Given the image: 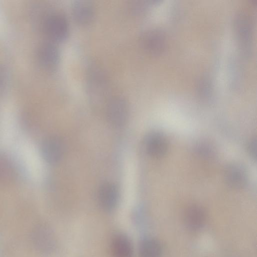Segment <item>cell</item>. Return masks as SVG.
Returning a JSON list of instances; mask_svg holds the SVG:
<instances>
[{
  "label": "cell",
  "instance_id": "6da1fadb",
  "mask_svg": "<svg viewBox=\"0 0 257 257\" xmlns=\"http://www.w3.org/2000/svg\"><path fill=\"white\" fill-rule=\"evenodd\" d=\"M108 87L104 72L97 66H91L87 75V92L93 105L105 107L110 98L108 97Z\"/></svg>",
  "mask_w": 257,
  "mask_h": 257
},
{
  "label": "cell",
  "instance_id": "7a4b0ae2",
  "mask_svg": "<svg viewBox=\"0 0 257 257\" xmlns=\"http://www.w3.org/2000/svg\"><path fill=\"white\" fill-rule=\"evenodd\" d=\"M234 26L238 43L241 52L249 57L251 52L252 27L250 16L240 11L235 16Z\"/></svg>",
  "mask_w": 257,
  "mask_h": 257
},
{
  "label": "cell",
  "instance_id": "3957f363",
  "mask_svg": "<svg viewBox=\"0 0 257 257\" xmlns=\"http://www.w3.org/2000/svg\"><path fill=\"white\" fill-rule=\"evenodd\" d=\"M104 108L107 119L112 126L121 127L126 122L128 106L123 97L118 96L110 97Z\"/></svg>",
  "mask_w": 257,
  "mask_h": 257
},
{
  "label": "cell",
  "instance_id": "277c9868",
  "mask_svg": "<svg viewBox=\"0 0 257 257\" xmlns=\"http://www.w3.org/2000/svg\"><path fill=\"white\" fill-rule=\"evenodd\" d=\"M44 29L47 35L54 42H63L68 37L69 24L62 14L49 15L45 20Z\"/></svg>",
  "mask_w": 257,
  "mask_h": 257
},
{
  "label": "cell",
  "instance_id": "5b68a950",
  "mask_svg": "<svg viewBox=\"0 0 257 257\" xmlns=\"http://www.w3.org/2000/svg\"><path fill=\"white\" fill-rule=\"evenodd\" d=\"M141 44L149 54L153 56H160L166 49V37L161 30L153 28L146 31L143 34Z\"/></svg>",
  "mask_w": 257,
  "mask_h": 257
},
{
  "label": "cell",
  "instance_id": "8992f818",
  "mask_svg": "<svg viewBox=\"0 0 257 257\" xmlns=\"http://www.w3.org/2000/svg\"><path fill=\"white\" fill-rule=\"evenodd\" d=\"M64 152V144L59 136L52 135L47 137L41 146V153L48 163L55 164L61 159Z\"/></svg>",
  "mask_w": 257,
  "mask_h": 257
},
{
  "label": "cell",
  "instance_id": "52a82bcc",
  "mask_svg": "<svg viewBox=\"0 0 257 257\" xmlns=\"http://www.w3.org/2000/svg\"><path fill=\"white\" fill-rule=\"evenodd\" d=\"M32 238L35 248L41 253H50L54 248V236L46 225L40 224L36 226L33 230Z\"/></svg>",
  "mask_w": 257,
  "mask_h": 257
},
{
  "label": "cell",
  "instance_id": "ba28073f",
  "mask_svg": "<svg viewBox=\"0 0 257 257\" xmlns=\"http://www.w3.org/2000/svg\"><path fill=\"white\" fill-rule=\"evenodd\" d=\"M145 147L152 157L160 158L164 156L168 149V144L165 136L159 132H151L146 137Z\"/></svg>",
  "mask_w": 257,
  "mask_h": 257
},
{
  "label": "cell",
  "instance_id": "9c48e42d",
  "mask_svg": "<svg viewBox=\"0 0 257 257\" xmlns=\"http://www.w3.org/2000/svg\"><path fill=\"white\" fill-rule=\"evenodd\" d=\"M38 58L44 68L53 70L57 67L59 63L60 52L54 42H46L39 49Z\"/></svg>",
  "mask_w": 257,
  "mask_h": 257
},
{
  "label": "cell",
  "instance_id": "30bf717a",
  "mask_svg": "<svg viewBox=\"0 0 257 257\" xmlns=\"http://www.w3.org/2000/svg\"><path fill=\"white\" fill-rule=\"evenodd\" d=\"M247 174L246 170L240 164H229L224 171V179L230 187L240 189L245 186L247 182Z\"/></svg>",
  "mask_w": 257,
  "mask_h": 257
},
{
  "label": "cell",
  "instance_id": "8fae6325",
  "mask_svg": "<svg viewBox=\"0 0 257 257\" xmlns=\"http://www.w3.org/2000/svg\"><path fill=\"white\" fill-rule=\"evenodd\" d=\"M73 17L79 25L90 24L94 17V10L92 4L87 1H76L72 7Z\"/></svg>",
  "mask_w": 257,
  "mask_h": 257
},
{
  "label": "cell",
  "instance_id": "7c38bea8",
  "mask_svg": "<svg viewBox=\"0 0 257 257\" xmlns=\"http://www.w3.org/2000/svg\"><path fill=\"white\" fill-rule=\"evenodd\" d=\"M118 190L114 184L106 183L100 187L98 193L99 203L106 211H111L116 206L118 201Z\"/></svg>",
  "mask_w": 257,
  "mask_h": 257
},
{
  "label": "cell",
  "instance_id": "4fadbf2b",
  "mask_svg": "<svg viewBox=\"0 0 257 257\" xmlns=\"http://www.w3.org/2000/svg\"><path fill=\"white\" fill-rule=\"evenodd\" d=\"M205 219L204 209L198 205L189 207L185 211L184 220L187 226L191 229H197L202 227Z\"/></svg>",
  "mask_w": 257,
  "mask_h": 257
},
{
  "label": "cell",
  "instance_id": "5bb4252c",
  "mask_svg": "<svg viewBox=\"0 0 257 257\" xmlns=\"http://www.w3.org/2000/svg\"><path fill=\"white\" fill-rule=\"evenodd\" d=\"M113 257H133V248L130 239L123 234L116 235L112 242Z\"/></svg>",
  "mask_w": 257,
  "mask_h": 257
},
{
  "label": "cell",
  "instance_id": "9a60e30c",
  "mask_svg": "<svg viewBox=\"0 0 257 257\" xmlns=\"http://www.w3.org/2000/svg\"><path fill=\"white\" fill-rule=\"evenodd\" d=\"M162 248L160 243L152 238L144 239L140 246L141 257H161Z\"/></svg>",
  "mask_w": 257,
  "mask_h": 257
},
{
  "label": "cell",
  "instance_id": "2e32d148",
  "mask_svg": "<svg viewBox=\"0 0 257 257\" xmlns=\"http://www.w3.org/2000/svg\"><path fill=\"white\" fill-rule=\"evenodd\" d=\"M14 167L10 160L0 153V183L10 182L14 177Z\"/></svg>",
  "mask_w": 257,
  "mask_h": 257
},
{
  "label": "cell",
  "instance_id": "e0dca14e",
  "mask_svg": "<svg viewBox=\"0 0 257 257\" xmlns=\"http://www.w3.org/2000/svg\"><path fill=\"white\" fill-rule=\"evenodd\" d=\"M9 81V73L7 68L0 65V94L4 92L7 89Z\"/></svg>",
  "mask_w": 257,
  "mask_h": 257
},
{
  "label": "cell",
  "instance_id": "ac0fdd59",
  "mask_svg": "<svg viewBox=\"0 0 257 257\" xmlns=\"http://www.w3.org/2000/svg\"><path fill=\"white\" fill-rule=\"evenodd\" d=\"M199 93L203 97H207L209 95L211 89L210 83L209 80L206 78H202L200 80L199 84Z\"/></svg>",
  "mask_w": 257,
  "mask_h": 257
},
{
  "label": "cell",
  "instance_id": "d6986e66",
  "mask_svg": "<svg viewBox=\"0 0 257 257\" xmlns=\"http://www.w3.org/2000/svg\"><path fill=\"white\" fill-rule=\"evenodd\" d=\"M248 154L254 159L256 158V138H252L248 142L247 145Z\"/></svg>",
  "mask_w": 257,
  "mask_h": 257
},
{
  "label": "cell",
  "instance_id": "ffe728a7",
  "mask_svg": "<svg viewBox=\"0 0 257 257\" xmlns=\"http://www.w3.org/2000/svg\"><path fill=\"white\" fill-rule=\"evenodd\" d=\"M197 150L200 154L204 156H209L211 154V149L207 145H199Z\"/></svg>",
  "mask_w": 257,
  "mask_h": 257
}]
</instances>
